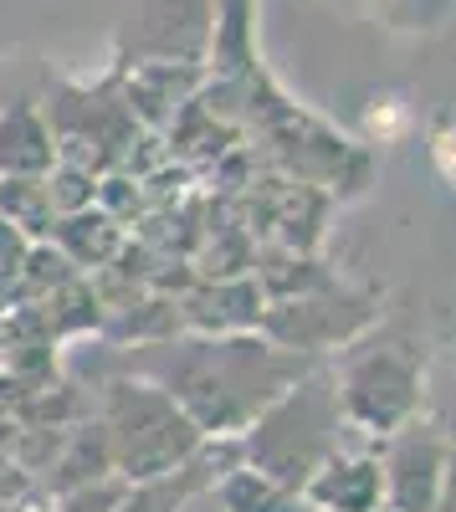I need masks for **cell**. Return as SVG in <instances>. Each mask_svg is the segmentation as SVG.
I'll return each mask as SVG.
<instances>
[{
    "mask_svg": "<svg viewBox=\"0 0 456 512\" xmlns=\"http://www.w3.org/2000/svg\"><path fill=\"white\" fill-rule=\"evenodd\" d=\"M436 159H441V169L456 180V128H446V134L436 139Z\"/></svg>",
    "mask_w": 456,
    "mask_h": 512,
    "instance_id": "6da1fadb",
    "label": "cell"
}]
</instances>
